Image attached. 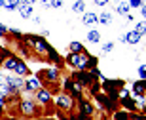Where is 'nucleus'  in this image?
<instances>
[{
  "label": "nucleus",
  "mask_w": 146,
  "mask_h": 120,
  "mask_svg": "<svg viewBox=\"0 0 146 120\" xmlns=\"http://www.w3.org/2000/svg\"><path fill=\"white\" fill-rule=\"evenodd\" d=\"M68 61H70V63L76 67V69H86V67H87V55L72 54L70 57H68Z\"/></svg>",
  "instance_id": "nucleus-1"
},
{
  "label": "nucleus",
  "mask_w": 146,
  "mask_h": 120,
  "mask_svg": "<svg viewBox=\"0 0 146 120\" xmlns=\"http://www.w3.org/2000/svg\"><path fill=\"white\" fill-rule=\"evenodd\" d=\"M27 42H31L34 46V50H36V52H40V54H46V52H49V46L46 42H44V40H40V38H34V36H27Z\"/></svg>",
  "instance_id": "nucleus-2"
},
{
  "label": "nucleus",
  "mask_w": 146,
  "mask_h": 120,
  "mask_svg": "<svg viewBox=\"0 0 146 120\" xmlns=\"http://www.w3.org/2000/svg\"><path fill=\"white\" fill-rule=\"evenodd\" d=\"M57 107H61V109H65L68 111L72 107V101L68 95H57Z\"/></svg>",
  "instance_id": "nucleus-3"
},
{
  "label": "nucleus",
  "mask_w": 146,
  "mask_h": 120,
  "mask_svg": "<svg viewBox=\"0 0 146 120\" xmlns=\"http://www.w3.org/2000/svg\"><path fill=\"white\" fill-rule=\"evenodd\" d=\"M19 13H21V17H31L33 15V4L21 2V4H19Z\"/></svg>",
  "instance_id": "nucleus-4"
},
{
  "label": "nucleus",
  "mask_w": 146,
  "mask_h": 120,
  "mask_svg": "<svg viewBox=\"0 0 146 120\" xmlns=\"http://www.w3.org/2000/svg\"><path fill=\"white\" fill-rule=\"evenodd\" d=\"M133 92H135V95H144L146 92V80H139L133 84Z\"/></svg>",
  "instance_id": "nucleus-5"
},
{
  "label": "nucleus",
  "mask_w": 146,
  "mask_h": 120,
  "mask_svg": "<svg viewBox=\"0 0 146 120\" xmlns=\"http://www.w3.org/2000/svg\"><path fill=\"white\" fill-rule=\"evenodd\" d=\"M76 80L80 82V84H91V80H93V76H91V72H78L76 74Z\"/></svg>",
  "instance_id": "nucleus-6"
},
{
  "label": "nucleus",
  "mask_w": 146,
  "mask_h": 120,
  "mask_svg": "<svg viewBox=\"0 0 146 120\" xmlns=\"http://www.w3.org/2000/svg\"><path fill=\"white\" fill-rule=\"evenodd\" d=\"M141 36H142L141 33H137V31H129V33H127V42H129V44H137L139 40H141Z\"/></svg>",
  "instance_id": "nucleus-7"
},
{
  "label": "nucleus",
  "mask_w": 146,
  "mask_h": 120,
  "mask_svg": "<svg viewBox=\"0 0 146 120\" xmlns=\"http://www.w3.org/2000/svg\"><path fill=\"white\" fill-rule=\"evenodd\" d=\"M66 86H68V90H70V92H74V95H80L82 84H80L78 80H76V82H66Z\"/></svg>",
  "instance_id": "nucleus-8"
},
{
  "label": "nucleus",
  "mask_w": 146,
  "mask_h": 120,
  "mask_svg": "<svg viewBox=\"0 0 146 120\" xmlns=\"http://www.w3.org/2000/svg\"><path fill=\"white\" fill-rule=\"evenodd\" d=\"M21 111L25 113V115H33L34 113V105L31 103V101H23L21 103Z\"/></svg>",
  "instance_id": "nucleus-9"
},
{
  "label": "nucleus",
  "mask_w": 146,
  "mask_h": 120,
  "mask_svg": "<svg viewBox=\"0 0 146 120\" xmlns=\"http://www.w3.org/2000/svg\"><path fill=\"white\" fill-rule=\"evenodd\" d=\"M95 21H99V15H95L93 11H89V13L84 15V23H86V25H93Z\"/></svg>",
  "instance_id": "nucleus-10"
},
{
  "label": "nucleus",
  "mask_w": 146,
  "mask_h": 120,
  "mask_svg": "<svg viewBox=\"0 0 146 120\" xmlns=\"http://www.w3.org/2000/svg\"><path fill=\"white\" fill-rule=\"evenodd\" d=\"M38 101H40V103H48L49 101V92L48 90H38Z\"/></svg>",
  "instance_id": "nucleus-11"
},
{
  "label": "nucleus",
  "mask_w": 146,
  "mask_h": 120,
  "mask_svg": "<svg viewBox=\"0 0 146 120\" xmlns=\"http://www.w3.org/2000/svg\"><path fill=\"white\" fill-rule=\"evenodd\" d=\"M15 65H17V59H15V57H6V61H4V67H6V69L15 71Z\"/></svg>",
  "instance_id": "nucleus-12"
},
{
  "label": "nucleus",
  "mask_w": 146,
  "mask_h": 120,
  "mask_svg": "<svg viewBox=\"0 0 146 120\" xmlns=\"http://www.w3.org/2000/svg\"><path fill=\"white\" fill-rule=\"evenodd\" d=\"M25 88H27L29 92H31V90H38V88H40V82H38L36 78H33V80H27V82H25Z\"/></svg>",
  "instance_id": "nucleus-13"
},
{
  "label": "nucleus",
  "mask_w": 146,
  "mask_h": 120,
  "mask_svg": "<svg viewBox=\"0 0 146 120\" xmlns=\"http://www.w3.org/2000/svg\"><path fill=\"white\" fill-rule=\"evenodd\" d=\"M99 21L103 23V25H108V23L112 21V13H108V11H103V13L99 15Z\"/></svg>",
  "instance_id": "nucleus-14"
},
{
  "label": "nucleus",
  "mask_w": 146,
  "mask_h": 120,
  "mask_svg": "<svg viewBox=\"0 0 146 120\" xmlns=\"http://www.w3.org/2000/svg\"><path fill=\"white\" fill-rule=\"evenodd\" d=\"M15 72H17V74H27V72H29V67L25 65V63H21V61H17V65H15Z\"/></svg>",
  "instance_id": "nucleus-15"
},
{
  "label": "nucleus",
  "mask_w": 146,
  "mask_h": 120,
  "mask_svg": "<svg viewBox=\"0 0 146 120\" xmlns=\"http://www.w3.org/2000/svg\"><path fill=\"white\" fill-rule=\"evenodd\" d=\"M4 8L6 10H15V8H19V0H4Z\"/></svg>",
  "instance_id": "nucleus-16"
},
{
  "label": "nucleus",
  "mask_w": 146,
  "mask_h": 120,
  "mask_svg": "<svg viewBox=\"0 0 146 120\" xmlns=\"http://www.w3.org/2000/svg\"><path fill=\"white\" fill-rule=\"evenodd\" d=\"M121 103H123V107H127L129 111H135V101H133V99L123 97V99H121Z\"/></svg>",
  "instance_id": "nucleus-17"
},
{
  "label": "nucleus",
  "mask_w": 146,
  "mask_h": 120,
  "mask_svg": "<svg viewBox=\"0 0 146 120\" xmlns=\"http://www.w3.org/2000/svg\"><path fill=\"white\" fill-rule=\"evenodd\" d=\"M72 10H74V11H84V10H86V4H84V0H76L74 4H72Z\"/></svg>",
  "instance_id": "nucleus-18"
},
{
  "label": "nucleus",
  "mask_w": 146,
  "mask_h": 120,
  "mask_svg": "<svg viewBox=\"0 0 146 120\" xmlns=\"http://www.w3.org/2000/svg\"><path fill=\"white\" fill-rule=\"evenodd\" d=\"M116 10H118V13H125V15H127L129 4H125V2H119V0H118V8H116Z\"/></svg>",
  "instance_id": "nucleus-19"
},
{
  "label": "nucleus",
  "mask_w": 146,
  "mask_h": 120,
  "mask_svg": "<svg viewBox=\"0 0 146 120\" xmlns=\"http://www.w3.org/2000/svg\"><path fill=\"white\" fill-rule=\"evenodd\" d=\"M68 48H70V52H72V54H80L82 50H84L80 42H70V46H68Z\"/></svg>",
  "instance_id": "nucleus-20"
},
{
  "label": "nucleus",
  "mask_w": 146,
  "mask_h": 120,
  "mask_svg": "<svg viewBox=\"0 0 146 120\" xmlns=\"http://www.w3.org/2000/svg\"><path fill=\"white\" fill-rule=\"evenodd\" d=\"M87 40L89 42H99V31H89L87 33Z\"/></svg>",
  "instance_id": "nucleus-21"
},
{
  "label": "nucleus",
  "mask_w": 146,
  "mask_h": 120,
  "mask_svg": "<svg viewBox=\"0 0 146 120\" xmlns=\"http://www.w3.org/2000/svg\"><path fill=\"white\" fill-rule=\"evenodd\" d=\"M82 113H84V115H87V116H89V115H91V113H93V107H91V105H89V103H82Z\"/></svg>",
  "instance_id": "nucleus-22"
},
{
  "label": "nucleus",
  "mask_w": 146,
  "mask_h": 120,
  "mask_svg": "<svg viewBox=\"0 0 146 120\" xmlns=\"http://www.w3.org/2000/svg\"><path fill=\"white\" fill-rule=\"evenodd\" d=\"M46 76H48V80H51V82H53V80H57L59 72L55 71V69H51V71H48V72H46Z\"/></svg>",
  "instance_id": "nucleus-23"
},
{
  "label": "nucleus",
  "mask_w": 146,
  "mask_h": 120,
  "mask_svg": "<svg viewBox=\"0 0 146 120\" xmlns=\"http://www.w3.org/2000/svg\"><path fill=\"white\" fill-rule=\"evenodd\" d=\"M8 84H10V86H13V88L17 90V88H21V84H23V82L19 80V78H8Z\"/></svg>",
  "instance_id": "nucleus-24"
},
{
  "label": "nucleus",
  "mask_w": 146,
  "mask_h": 120,
  "mask_svg": "<svg viewBox=\"0 0 146 120\" xmlns=\"http://www.w3.org/2000/svg\"><path fill=\"white\" fill-rule=\"evenodd\" d=\"M135 31H137V33H141V34H144V33H146V21H141V23L135 27Z\"/></svg>",
  "instance_id": "nucleus-25"
},
{
  "label": "nucleus",
  "mask_w": 146,
  "mask_h": 120,
  "mask_svg": "<svg viewBox=\"0 0 146 120\" xmlns=\"http://www.w3.org/2000/svg\"><path fill=\"white\" fill-rule=\"evenodd\" d=\"M142 0H129V8H141Z\"/></svg>",
  "instance_id": "nucleus-26"
},
{
  "label": "nucleus",
  "mask_w": 146,
  "mask_h": 120,
  "mask_svg": "<svg viewBox=\"0 0 146 120\" xmlns=\"http://www.w3.org/2000/svg\"><path fill=\"white\" fill-rule=\"evenodd\" d=\"M112 48H114V44L106 42V44H104V48H103V52H104V54H108V52H112Z\"/></svg>",
  "instance_id": "nucleus-27"
},
{
  "label": "nucleus",
  "mask_w": 146,
  "mask_h": 120,
  "mask_svg": "<svg viewBox=\"0 0 146 120\" xmlns=\"http://www.w3.org/2000/svg\"><path fill=\"white\" fill-rule=\"evenodd\" d=\"M51 2V8H61L63 6V0H49Z\"/></svg>",
  "instance_id": "nucleus-28"
},
{
  "label": "nucleus",
  "mask_w": 146,
  "mask_h": 120,
  "mask_svg": "<svg viewBox=\"0 0 146 120\" xmlns=\"http://www.w3.org/2000/svg\"><path fill=\"white\" fill-rule=\"evenodd\" d=\"M139 74H141V78H146V65H141V69H139Z\"/></svg>",
  "instance_id": "nucleus-29"
},
{
  "label": "nucleus",
  "mask_w": 146,
  "mask_h": 120,
  "mask_svg": "<svg viewBox=\"0 0 146 120\" xmlns=\"http://www.w3.org/2000/svg\"><path fill=\"white\" fill-rule=\"evenodd\" d=\"M116 118H127V115H125V113H116Z\"/></svg>",
  "instance_id": "nucleus-30"
},
{
  "label": "nucleus",
  "mask_w": 146,
  "mask_h": 120,
  "mask_svg": "<svg viewBox=\"0 0 146 120\" xmlns=\"http://www.w3.org/2000/svg\"><path fill=\"white\" fill-rule=\"evenodd\" d=\"M6 107V101H4V95H0V109H4Z\"/></svg>",
  "instance_id": "nucleus-31"
},
{
  "label": "nucleus",
  "mask_w": 146,
  "mask_h": 120,
  "mask_svg": "<svg viewBox=\"0 0 146 120\" xmlns=\"http://www.w3.org/2000/svg\"><path fill=\"white\" fill-rule=\"evenodd\" d=\"M106 2H108V0H95V4H97V6H104Z\"/></svg>",
  "instance_id": "nucleus-32"
},
{
  "label": "nucleus",
  "mask_w": 146,
  "mask_h": 120,
  "mask_svg": "<svg viewBox=\"0 0 146 120\" xmlns=\"http://www.w3.org/2000/svg\"><path fill=\"white\" fill-rule=\"evenodd\" d=\"M42 6H46V8H49V6H51V2H49V0H42Z\"/></svg>",
  "instance_id": "nucleus-33"
},
{
  "label": "nucleus",
  "mask_w": 146,
  "mask_h": 120,
  "mask_svg": "<svg viewBox=\"0 0 146 120\" xmlns=\"http://www.w3.org/2000/svg\"><path fill=\"white\" fill-rule=\"evenodd\" d=\"M4 82H8V78H6V76H2V74H0V86H2Z\"/></svg>",
  "instance_id": "nucleus-34"
},
{
  "label": "nucleus",
  "mask_w": 146,
  "mask_h": 120,
  "mask_svg": "<svg viewBox=\"0 0 146 120\" xmlns=\"http://www.w3.org/2000/svg\"><path fill=\"white\" fill-rule=\"evenodd\" d=\"M6 33V27H4V25H0V34H4Z\"/></svg>",
  "instance_id": "nucleus-35"
},
{
  "label": "nucleus",
  "mask_w": 146,
  "mask_h": 120,
  "mask_svg": "<svg viewBox=\"0 0 146 120\" xmlns=\"http://www.w3.org/2000/svg\"><path fill=\"white\" fill-rule=\"evenodd\" d=\"M141 10H142V15L146 17V6H141Z\"/></svg>",
  "instance_id": "nucleus-36"
},
{
  "label": "nucleus",
  "mask_w": 146,
  "mask_h": 120,
  "mask_svg": "<svg viewBox=\"0 0 146 120\" xmlns=\"http://www.w3.org/2000/svg\"><path fill=\"white\" fill-rule=\"evenodd\" d=\"M23 2H27V4H33V2H36V0H23Z\"/></svg>",
  "instance_id": "nucleus-37"
}]
</instances>
